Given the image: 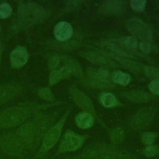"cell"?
Masks as SVG:
<instances>
[{"label":"cell","instance_id":"26","mask_svg":"<svg viewBox=\"0 0 159 159\" xmlns=\"http://www.w3.org/2000/svg\"><path fill=\"white\" fill-rule=\"evenodd\" d=\"M158 137V133L155 132H145L141 134V142L145 146L154 144Z\"/></svg>","mask_w":159,"mask_h":159},{"label":"cell","instance_id":"38","mask_svg":"<svg viewBox=\"0 0 159 159\" xmlns=\"http://www.w3.org/2000/svg\"><path fill=\"white\" fill-rule=\"evenodd\" d=\"M157 156H158V158L159 159V146H158V154H157Z\"/></svg>","mask_w":159,"mask_h":159},{"label":"cell","instance_id":"41","mask_svg":"<svg viewBox=\"0 0 159 159\" xmlns=\"http://www.w3.org/2000/svg\"><path fill=\"white\" fill-rule=\"evenodd\" d=\"M0 4H1V3H0Z\"/></svg>","mask_w":159,"mask_h":159},{"label":"cell","instance_id":"14","mask_svg":"<svg viewBox=\"0 0 159 159\" xmlns=\"http://www.w3.org/2000/svg\"><path fill=\"white\" fill-rule=\"evenodd\" d=\"M73 30L71 25L66 21H61L56 24L53 30V34L58 41H65L73 35Z\"/></svg>","mask_w":159,"mask_h":159},{"label":"cell","instance_id":"18","mask_svg":"<svg viewBox=\"0 0 159 159\" xmlns=\"http://www.w3.org/2000/svg\"><path fill=\"white\" fill-rule=\"evenodd\" d=\"M75 122L78 127L81 129H88L93 125L94 117L91 114L83 111L75 116Z\"/></svg>","mask_w":159,"mask_h":159},{"label":"cell","instance_id":"22","mask_svg":"<svg viewBox=\"0 0 159 159\" xmlns=\"http://www.w3.org/2000/svg\"><path fill=\"white\" fill-rule=\"evenodd\" d=\"M125 133L124 129L121 127H116L112 129L109 133L111 143L118 146L123 143L125 140Z\"/></svg>","mask_w":159,"mask_h":159},{"label":"cell","instance_id":"2","mask_svg":"<svg viewBox=\"0 0 159 159\" xmlns=\"http://www.w3.org/2000/svg\"><path fill=\"white\" fill-rule=\"evenodd\" d=\"M58 104H21L7 108L0 112V129L12 128L21 125L39 111Z\"/></svg>","mask_w":159,"mask_h":159},{"label":"cell","instance_id":"40","mask_svg":"<svg viewBox=\"0 0 159 159\" xmlns=\"http://www.w3.org/2000/svg\"><path fill=\"white\" fill-rule=\"evenodd\" d=\"M0 159H2V158H1V156H0Z\"/></svg>","mask_w":159,"mask_h":159},{"label":"cell","instance_id":"11","mask_svg":"<svg viewBox=\"0 0 159 159\" xmlns=\"http://www.w3.org/2000/svg\"><path fill=\"white\" fill-rule=\"evenodd\" d=\"M87 60L96 64L104 65L108 66H116L117 65L112 61L109 55L106 52L101 51H91L83 52L81 55Z\"/></svg>","mask_w":159,"mask_h":159},{"label":"cell","instance_id":"4","mask_svg":"<svg viewBox=\"0 0 159 159\" xmlns=\"http://www.w3.org/2000/svg\"><path fill=\"white\" fill-rule=\"evenodd\" d=\"M70 113V108H68L61 118L54 124H53L45 133L41 143L37 150L35 159H43L48 152L53 148L59 141L63 128Z\"/></svg>","mask_w":159,"mask_h":159},{"label":"cell","instance_id":"1","mask_svg":"<svg viewBox=\"0 0 159 159\" xmlns=\"http://www.w3.org/2000/svg\"><path fill=\"white\" fill-rule=\"evenodd\" d=\"M55 118L52 115L39 114L20 125L16 134L27 151L38 150L45 133L53 125Z\"/></svg>","mask_w":159,"mask_h":159},{"label":"cell","instance_id":"7","mask_svg":"<svg viewBox=\"0 0 159 159\" xmlns=\"http://www.w3.org/2000/svg\"><path fill=\"white\" fill-rule=\"evenodd\" d=\"M88 137L86 135L76 134L71 130H66L54 157L78 150L83 147Z\"/></svg>","mask_w":159,"mask_h":159},{"label":"cell","instance_id":"6","mask_svg":"<svg viewBox=\"0 0 159 159\" xmlns=\"http://www.w3.org/2000/svg\"><path fill=\"white\" fill-rule=\"evenodd\" d=\"M0 148L6 155L10 157L22 158L27 152L16 132H9L0 135Z\"/></svg>","mask_w":159,"mask_h":159},{"label":"cell","instance_id":"20","mask_svg":"<svg viewBox=\"0 0 159 159\" xmlns=\"http://www.w3.org/2000/svg\"><path fill=\"white\" fill-rule=\"evenodd\" d=\"M109 55L112 58L115 59L120 64H121L124 68H125L129 71L132 73H138L140 72L141 70H142L143 66L139 64V63L133 61L132 60L129 59L128 58H123V57H118L112 53H110Z\"/></svg>","mask_w":159,"mask_h":159},{"label":"cell","instance_id":"17","mask_svg":"<svg viewBox=\"0 0 159 159\" xmlns=\"http://www.w3.org/2000/svg\"><path fill=\"white\" fill-rule=\"evenodd\" d=\"M87 75L88 78H96L106 82L111 83L112 81V73L104 67L98 68H89L87 69Z\"/></svg>","mask_w":159,"mask_h":159},{"label":"cell","instance_id":"3","mask_svg":"<svg viewBox=\"0 0 159 159\" xmlns=\"http://www.w3.org/2000/svg\"><path fill=\"white\" fill-rule=\"evenodd\" d=\"M75 157L84 159H135V157L127 151L105 142L90 143Z\"/></svg>","mask_w":159,"mask_h":159},{"label":"cell","instance_id":"19","mask_svg":"<svg viewBox=\"0 0 159 159\" xmlns=\"http://www.w3.org/2000/svg\"><path fill=\"white\" fill-rule=\"evenodd\" d=\"M60 60L65 63V66L68 67L72 75L78 78H83V70L78 61L75 58L66 55L60 56Z\"/></svg>","mask_w":159,"mask_h":159},{"label":"cell","instance_id":"24","mask_svg":"<svg viewBox=\"0 0 159 159\" xmlns=\"http://www.w3.org/2000/svg\"><path fill=\"white\" fill-rule=\"evenodd\" d=\"M130 76L129 74L121 71L116 70L112 73V81L120 85H127L130 83Z\"/></svg>","mask_w":159,"mask_h":159},{"label":"cell","instance_id":"31","mask_svg":"<svg viewBox=\"0 0 159 159\" xmlns=\"http://www.w3.org/2000/svg\"><path fill=\"white\" fill-rule=\"evenodd\" d=\"M122 44L129 49H135L137 47V40L133 36H127L122 39Z\"/></svg>","mask_w":159,"mask_h":159},{"label":"cell","instance_id":"33","mask_svg":"<svg viewBox=\"0 0 159 159\" xmlns=\"http://www.w3.org/2000/svg\"><path fill=\"white\" fill-rule=\"evenodd\" d=\"M60 56L53 55L51 57L48 61V68L51 71L55 70L60 61Z\"/></svg>","mask_w":159,"mask_h":159},{"label":"cell","instance_id":"35","mask_svg":"<svg viewBox=\"0 0 159 159\" xmlns=\"http://www.w3.org/2000/svg\"><path fill=\"white\" fill-rule=\"evenodd\" d=\"M140 48L141 50L144 53H148L151 49V45L150 42L142 40V42L140 43Z\"/></svg>","mask_w":159,"mask_h":159},{"label":"cell","instance_id":"25","mask_svg":"<svg viewBox=\"0 0 159 159\" xmlns=\"http://www.w3.org/2000/svg\"><path fill=\"white\" fill-rule=\"evenodd\" d=\"M87 82L92 87H94L98 89H109V88H114V86L112 85V83L106 82L96 78L88 77Z\"/></svg>","mask_w":159,"mask_h":159},{"label":"cell","instance_id":"21","mask_svg":"<svg viewBox=\"0 0 159 159\" xmlns=\"http://www.w3.org/2000/svg\"><path fill=\"white\" fill-rule=\"evenodd\" d=\"M71 71L68 66H63L58 70H54L51 71L48 77V84L52 86L58 83L61 80L68 77L70 75Z\"/></svg>","mask_w":159,"mask_h":159},{"label":"cell","instance_id":"16","mask_svg":"<svg viewBox=\"0 0 159 159\" xmlns=\"http://www.w3.org/2000/svg\"><path fill=\"white\" fill-rule=\"evenodd\" d=\"M124 97L128 99L129 101L135 102L145 103L148 102L154 99L153 94H150L146 91L134 90L125 92L122 94Z\"/></svg>","mask_w":159,"mask_h":159},{"label":"cell","instance_id":"15","mask_svg":"<svg viewBox=\"0 0 159 159\" xmlns=\"http://www.w3.org/2000/svg\"><path fill=\"white\" fill-rule=\"evenodd\" d=\"M21 88L17 85H4L0 86V104L11 101L20 92Z\"/></svg>","mask_w":159,"mask_h":159},{"label":"cell","instance_id":"12","mask_svg":"<svg viewBox=\"0 0 159 159\" xmlns=\"http://www.w3.org/2000/svg\"><path fill=\"white\" fill-rule=\"evenodd\" d=\"M29 59L27 49L23 46H17L10 54L11 66L14 68H20L24 66Z\"/></svg>","mask_w":159,"mask_h":159},{"label":"cell","instance_id":"8","mask_svg":"<svg viewBox=\"0 0 159 159\" xmlns=\"http://www.w3.org/2000/svg\"><path fill=\"white\" fill-rule=\"evenodd\" d=\"M156 109L153 106H150L138 111L130 120L129 126L130 129L135 131H139L148 126L155 116Z\"/></svg>","mask_w":159,"mask_h":159},{"label":"cell","instance_id":"32","mask_svg":"<svg viewBox=\"0 0 159 159\" xmlns=\"http://www.w3.org/2000/svg\"><path fill=\"white\" fill-rule=\"evenodd\" d=\"M130 5L132 9L136 12H142L146 5L145 0H132L130 2Z\"/></svg>","mask_w":159,"mask_h":159},{"label":"cell","instance_id":"5","mask_svg":"<svg viewBox=\"0 0 159 159\" xmlns=\"http://www.w3.org/2000/svg\"><path fill=\"white\" fill-rule=\"evenodd\" d=\"M18 19L21 25L29 26L42 20L45 14L44 9L32 2H20L17 11Z\"/></svg>","mask_w":159,"mask_h":159},{"label":"cell","instance_id":"30","mask_svg":"<svg viewBox=\"0 0 159 159\" xmlns=\"http://www.w3.org/2000/svg\"><path fill=\"white\" fill-rule=\"evenodd\" d=\"M38 94L40 98L46 101H52L55 99L53 93L48 88H42L40 89L38 91Z\"/></svg>","mask_w":159,"mask_h":159},{"label":"cell","instance_id":"10","mask_svg":"<svg viewBox=\"0 0 159 159\" xmlns=\"http://www.w3.org/2000/svg\"><path fill=\"white\" fill-rule=\"evenodd\" d=\"M70 93L73 101L78 106L83 109L84 111L91 114L94 117L98 119V121L100 122L96 115L92 101L85 94L80 91L75 86H71L70 88Z\"/></svg>","mask_w":159,"mask_h":159},{"label":"cell","instance_id":"13","mask_svg":"<svg viewBox=\"0 0 159 159\" xmlns=\"http://www.w3.org/2000/svg\"><path fill=\"white\" fill-rule=\"evenodd\" d=\"M125 7V3L123 1H106L101 3L99 11L104 14H117L121 12Z\"/></svg>","mask_w":159,"mask_h":159},{"label":"cell","instance_id":"39","mask_svg":"<svg viewBox=\"0 0 159 159\" xmlns=\"http://www.w3.org/2000/svg\"><path fill=\"white\" fill-rule=\"evenodd\" d=\"M1 25H0V32H1Z\"/></svg>","mask_w":159,"mask_h":159},{"label":"cell","instance_id":"27","mask_svg":"<svg viewBox=\"0 0 159 159\" xmlns=\"http://www.w3.org/2000/svg\"><path fill=\"white\" fill-rule=\"evenodd\" d=\"M142 70L148 78L152 80H159V68L151 66H143Z\"/></svg>","mask_w":159,"mask_h":159},{"label":"cell","instance_id":"29","mask_svg":"<svg viewBox=\"0 0 159 159\" xmlns=\"http://www.w3.org/2000/svg\"><path fill=\"white\" fill-rule=\"evenodd\" d=\"M12 12L11 6L6 2L0 4V19H6L9 17Z\"/></svg>","mask_w":159,"mask_h":159},{"label":"cell","instance_id":"36","mask_svg":"<svg viewBox=\"0 0 159 159\" xmlns=\"http://www.w3.org/2000/svg\"><path fill=\"white\" fill-rule=\"evenodd\" d=\"M2 53V45L0 43V63H1V60Z\"/></svg>","mask_w":159,"mask_h":159},{"label":"cell","instance_id":"34","mask_svg":"<svg viewBox=\"0 0 159 159\" xmlns=\"http://www.w3.org/2000/svg\"><path fill=\"white\" fill-rule=\"evenodd\" d=\"M148 88L153 94L159 95V80H152L148 84Z\"/></svg>","mask_w":159,"mask_h":159},{"label":"cell","instance_id":"37","mask_svg":"<svg viewBox=\"0 0 159 159\" xmlns=\"http://www.w3.org/2000/svg\"><path fill=\"white\" fill-rule=\"evenodd\" d=\"M71 159H84V158H80V157H75Z\"/></svg>","mask_w":159,"mask_h":159},{"label":"cell","instance_id":"23","mask_svg":"<svg viewBox=\"0 0 159 159\" xmlns=\"http://www.w3.org/2000/svg\"><path fill=\"white\" fill-rule=\"evenodd\" d=\"M99 101L104 107L107 108L120 105V102L117 101L115 96L111 93H102L99 96Z\"/></svg>","mask_w":159,"mask_h":159},{"label":"cell","instance_id":"28","mask_svg":"<svg viewBox=\"0 0 159 159\" xmlns=\"http://www.w3.org/2000/svg\"><path fill=\"white\" fill-rule=\"evenodd\" d=\"M142 154L146 158L155 157L158 154V146L154 144L145 146L142 150Z\"/></svg>","mask_w":159,"mask_h":159},{"label":"cell","instance_id":"9","mask_svg":"<svg viewBox=\"0 0 159 159\" xmlns=\"http://www.w3.org/2000/svg\"><path fill=\"white\" fill-rule=\"evenodd\" d=\"M126 25L133 37L148 42L152 39L151 29L142 20L136 17L130 18L127 20Z\"/></svg>","mask_w":159,"mask_h":159}]
</instances>
